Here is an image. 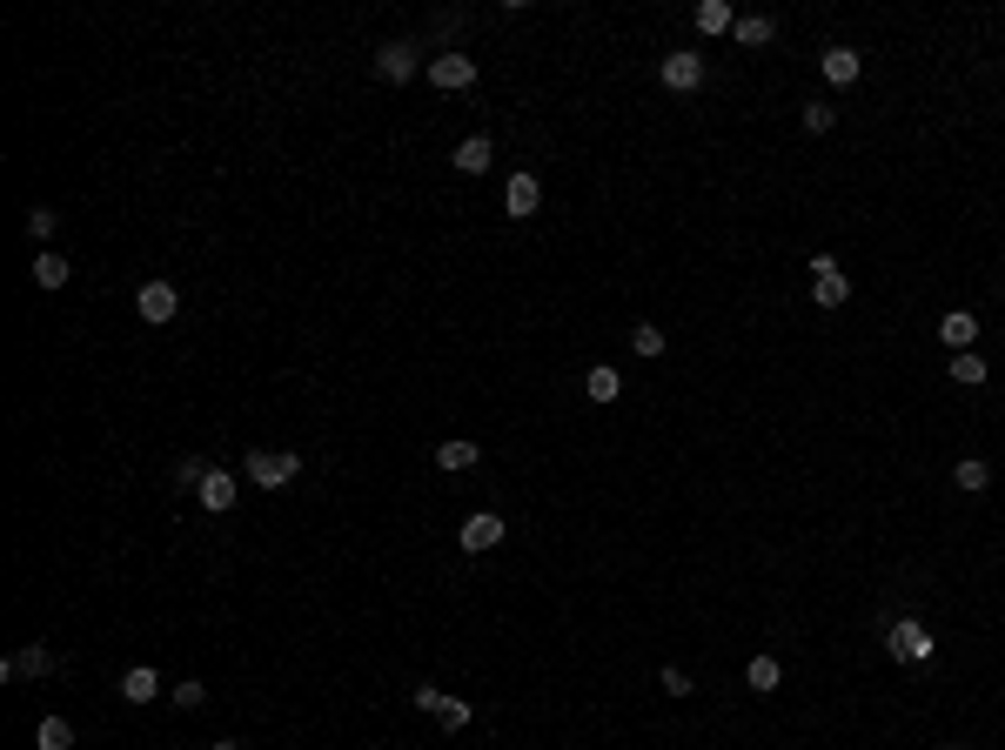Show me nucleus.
<instances>
[{"instance_id":"nucleus-25","label":"nucleus","mask_w":1005,"mask_h":750,"mask_svg":"<svg viewBox=\"0 0 1005 750\" xmlns=\"http://www.w3.org/2000/svg\"><path fill=\"white\" fill-rule=\"evenodd\" d=\"M630 349L637 355H664V329H657V322H637V329H630Z\"/></svg>"},{"instance_id":"nucleus-16","label":"nucleus","mask_w":1005,"mask_h":750,"mask_svg":"<svg viewBox=\"0 0 1005 750\" xmlns=\"http://www.w3.org/2000/svg\"><path fill=\"white\" fill-rule=\"evenodd\" d=\"M67 275H74V262H67V255H54V248H41V255H34V282H41V288H67Z\"/></svg>"},{"instance_id":"nucleus-31","label":"nucleus","mask_w":1005,"mask_h":750,"mask_svg":"<svg viewBox=\"0 0 1005 750\" xmlns=\"http://www.w3.org/2000/svg\"><path fill=\"white\" fill-rule=\"evenodd\" d=\"M201 476H208V469H201V463H195V456H188V463H181V469H175V483H188V489H201Z\"/></svg>"},{"instance_id":"nucleus-4","label":"nucleus","mask_w":1005,"mask_h":750,"mask_svg":"<svg viewBox=\"0 0 1005 750\" xmlns=\"http://www.w3.org/2000/svg\"><path fill=\"white\" fill-rule=\"evenodd\" d=\"M429 88H443V94L476 88V61H469V54H436V61H429Z\"/></svg>"},{"instance_id":"nucleus-12","label":"nucleus","mask_w":1005,"mask_h":750,"mask_svg":"<svg viewBox=\"0 0 1005 750\" xmlns=\"http://www.w3.org/2000/svg\"><path fill=\"white\" fill-rule=\"evenodd\" d=\"M811 302H818V309H845V302H851V275H845V268L811 275Z\"/></svg>"},{"instance_id":"nucleus-6","label":"nucleus","mask_w":1005,"mask_h":750,"mask_svg":"<svg viewBox=\"0 0 1005 750\" xmlns=\"http://www.w3.org/2000/svg\"><path fill=\"white\" fill-rule=\"evenodd\" d=\"M47 670H54V650H47V643H27V650H14V657L0 663V677H7V684H27V677H47Z\"/></svg>"},{"instance_id":"nucleus-28","label":"nucleus","mask_w":1005,"mask_h":750,"mask_svg":"<svg viewBox=\"0 0 1005 750\" xmlns=\"http://www.w3.org/2000/svg\"><path fill=\"white\" fill-rule=\"evenodd\" d=\"M831 121H838L831 101H804V128H811V134H831Z\"/></svg>"},{"instance_id":"nucleus-11","label":"nucleus","mask_w":1005,"mask_h":750,"mask_svg":"<svg viewBox=\"0 0 1005 750\" xmlns=\"http://www.w3.org/2000/svg\"><path fill=\"white\" fill-rule=\"evenodd\" d=\"M121 697H128V704H155V697H161L155 663H134V670H121Z\"/></svg>"},{"instance_id":"nucleus-19","label":"nucleus","mask_w":1005,"mask_h":750,"mask_svg":"<svg viewBox=\"0 0 1005 750\" xmlns=\"http://www.w3.org/2000/svg\"><path fill=\"white\" fill-rule=\"evenodd\" d=\"M731 34H737L744 47H764L771 34H778V21H771V14H737V27H731Z\"/></svg>"},{"instance_id":"nucleus-13","label":"nucleus","mask_w":1005,"mask_h":750,"mask_svg":"<svg viewBox=\"0 0 1005 750\" xmlns=\"http://www.w3.org/2000/svg\"><path fill=\"white\" fill-rule=\"evenodd\" d=\"M536 201H543V181H536V175H510V188H503V208L523 221V215H536Z\"/></svg>"},{"instance_id":"nucleus-32","label":"nucleus","mask_w":1005,"mask_h":750,"mask_svg":"<svg viewBox=\"0 0 1005 750\" xmlns=\"http://www.w3.org/2000/svg\"><path fill=\"white\" fill-rule=\"evenodd\" d=\"M208 750H242V744H228V737H222V744H208Z\"/></svg>"},{"instance_id":"nucleus-5","label":"nucleus","mask_w":1005,"mask_h":750,"mask_svg":"<svg viewBox=\"0 0 1005 750\" xmlns=\"http://www.w3.org/2000/svg\"><path fill=\"white\" fill-rule=\"evenodd\" d=\"M376 74L389 81V88L416 81V47H409V41H382V47H376Z\"/></svg>"},{"instance_id":"nucleus-21","label":"nucleus","mask_w":1005,"mask_h":750,"mask_svg":"<svg viewBox=\"0 0 1005 750\" xmlns=\"http://www.w3.org/2000/svg\"><path fill=\"white\" fill-rule=\"evenodd\" d=\"M436 463H443V469H476V463H483V449L456 436V442H443V449H436Z\"/></svg>"},{"instance_id":"nucleus-7","label":"nucleus","mask_w":1005,"mask_h":750,"mask_svg":"<svg viewBox=\"0 0 1005 750\" xmlns=\"http://www.w3.org/2000/svg\"><path fill=\"white\" fill-rule=\"evenodd\" d=\"M664 88L670 94L704 88V54H664Z\"/></svg>"},{"instance_id":"nucleus-17","label":"nucleus","mask_w":1005,"mask_h":750,"mask_svg":"<svg viewBox=\"0 0 1005 750\" xmlns=\"http://www.w3.org/2000/svg\"><path fill=\"white\" fill-rule=\"evenodd\" d=\"M583 389H590V402H617L624 396V375L610 369V362H597V369L583 375Z\"/></svg>"},{"instance_id":"nucleus-9","label":"nucleus","mask_w":1005,"mask_h":750,"mask_svg":"<svg viewBox=\"0 0 1005 750\" xmlns=\"http://www.w3.org/2000/svg\"><path fill=\"white\" fill-rule=\"evenodd\" d=\"M938 342L952 355H965L972 342H979V315H965V309H952V315H938Z\"/></svg>"},{"instance_id":"nucleus-26","label":"nucleus","mask_w":1005,"mask_h":750,"mask_svg":"<svg viewBox=\"0 0 1005 750\" xmlns=\"http://www.w3.org/2000/svg\"><path fill=\"white\" fill-rule=\"evenodd\" d=\"M744 677H751V690H778L784 670H778V657H751V670H744Z\"/></svg>"},{"instance_id":"nucleus-10","label":"nucleus","mask_w":1005,"mask_h":750,"mask_svg":"<svg viewBox=\"0 0 1005 750\" xmlns=\"http://www.w3.org/2000/svg\"><path fill=\"white\" fill-rule=\"evenodd\" d=\"M456 543H463L469 556L496 550V543H503V516H490V509H483V516H469V523H463V536H456Z\"/></svg>"},{"instance_id":"nucleus-23","label":"nucleus","mask_w":1005,"mask_h":750,"mask_svg":"<svg viewBox=\"0 0 1005 750\" xmlns=\"http://www.w3.org/2000/svg\"><path fill=\"white\" fill-rule=\"evenodd\" d=\"M952 483H959V489H965V496H979V489H992V469H985V463H979V456H965V463H959V469H952Z\"/></svg>"},{"instance_id":"nucleus-27","label":"nucleus","mask_w":1005,"mask_h":750,"mask_svg":"<svg viewBox=\"0 0 1005 750\" xmlns=\"http://www.w3.org/2000/svg\"><path fill=\"white\" fill-rule=\"evenodd\" d=\"M168 704H175V710H201V704H208V690H201V677L175 684V690H168Z\"/></svg>"},{"instance_id":"nucleus-8","label":"nucleus","mask_w":1005,"mask_h":750,"mask_svg":"<svg viewBox=\"0 0 1005 750\" xmlns=\"http://www.w3.org/2000/svg\"><path fill=\"white\" fill-rule=\"evenodd\" d=\"M235 489H242V483H235L228 469H208L195 496H201V509H208V516H228V509H235Z\"/></svg>"},{"instance_id":"nucleus-22","label":"nucleus","mask_w":1005,"mask_h":750,"mask_svg":"<svg viewBox=\"0 0 1005 750\" xmlns=\"http://www.w3.org/2000/svg\"><path fill=\"white\" fill-rule=\"evenodd\" d=\"M985 375H992V369H985V355H972V349L952 355V382H959V389H979Z\"/></svg>"},{"instance_id":"nucleus-20","label":"nucleus","mask_w":1005,"mask_h":750,"mask_svg":"<svg viewBox=\"0 0 1005 750\" xmlns=\"http://www.w3.org/2000/svg\"><path fill=\"white\" fill-rule=\"evenodd\" d=\"M731 27H737V14L724 0H704V7H697V34H731Z\"/></svg>"},{"instance_id":"nucleus-3","label":"nucleus","mask_w":1005,"mask_h":750,"mask_svg":"<svg viewBox=\"0 0 1005 750\" xmlns=\"http://www.w3.org/2000/svg\"><path fill=\"white\" fill-rule=\"evenodd\" d=\"M134 309H141V322H175V309H181V288L175 282H141L134 288Z\"/></svg>"},{"instance_id":"nucleus-33","label":"nucleus","mask_w":1005,"mask_h":750,"mask_svg":"<svg viewBox=\"0 0 1005 750\" xmlns=\"http://www.w3.org/2000/svg\"><path fill=\"white\" fill-rule=\"evenodd\" d=\"M952 750H959V744H952Z\"/></svg>"},{"instance_id":"nucleus-18","label":"nucleus","mask_w":1005,"mask_h":750,"mask_svg":"<svg viewBox=\"0 0 1005 750\" xmlns=\"http://www.w3.org/2000/svg\"><path fill=\"white\" fill-rule=\"evenodd\" d=\"M34 750H74V724H67V717H41V730H34Z\"/></svg>"},{"instance_id":"nucleus-29","label":"nucleus","mask_w":1005,"mask_h":750,"mask_svg":"<svg viewBox=\"0 0 1005 750\" xmlns=\"http://www.w3.org/2000/svg\"><path fill=\"white\" fill-rule=\"evenodd\" d=\"M416 710H429V717H443V710H449V697H443V690H416Z\"/></svg>"},{"instance_id":"nucleus-30","label":"nucleus","mask_w":1005,"mask_h":750,"mask_svg":"<svg viewBox=\"0 0 1005 750\" xmlns=\"http://www.w3.org/2000/svg\"><path fill=\"white\" fill-rule=\"evenodd\" d=\"M436 724H443V730H469V704H456V697H449V710L436 717Z\"/></svg>"},{"instance_id":"nucleus-14","label":"nucleus","mask_w":1005,"mask_h":750,"mask_svg":"<svg viewBox=\"0 0 1005 750\" xmlns=\"http://www.w3.org/2000/svg\"><path fill=\"white\" fill-rule=\"evenodd\" d=\"M858 74H865L858 47H825V81H831V88H851Z\"/></svg>"},{"instance_id":"nucleus-24","label":"nucleus","mask_w":1005,"mask_h":750,"mask_svg":"<svg viewBox=\"0 0 1005 750\" xmlns=\"http://www.w3.org/2000/svg\"><path fill=\"white\" fill-rule=\"evenodd\" d=\"M54 221H61L54 208H27V242H34V248H47V235H54Z\"/></svg>"},{"instance_id":"nucleus-1","label":"nucleus","mask_w":1005,"mask_h":750,"mask_svg":"<svg viewBox=\"0 0 1005 750\" xmlns=\"http://www.w3.org/2000/svg\"><path fill=\"white\" fill-rule=\"evenodd\" d=\"M248 483L255 489H289L295 476H302V456L295 449H248Z\"/></svg>"},{"instance_id":"nucleus-2","label":"nucleus","mask_w":1005,"mask_h":750,"mask_svg":"<svg viewBox=\"0 0 1005 750\" xmlns=\"http://www.w3.org/2000/svg\"><path fill=\"white\" fill-rule=\"evenodd\" d=\"M885 643H892V657H898V663H925V657L938 650L932 630H925V623H912V617H898L892 630H885Z\"/></svg>"},{"instance_id":"nucleus-15","label":"nucleus","mask_w":1005,"mask_h":750,"mask_svg":"<svg viewBox=\"0 0 1005 750\" xmlns=\"http://www.w3.org/2000/svg\"><path fill=\"white\" fill-rule=\"evenodd\" d=\"M490 155H496V141H490V134H469V141H463V148H456L449 161H456L463 175H483V168H490Z\"/></svg>"}]
</instances>
